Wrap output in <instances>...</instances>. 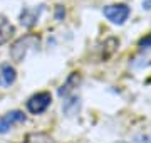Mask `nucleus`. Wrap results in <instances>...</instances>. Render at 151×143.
<instances>
[{"mask_svg":"<svg viewBox=\"0 0 151 143\" xmlns=\"http://www.w3.org/2000/svg\"><path fill=\"white\" fill-rule=\"evenodd\" d=\"M103 14L104 17L111 20L113 24H124L128 20V17H129V7L126 5V4H114V5H108L103 9Z\"/></svg>","mask_w":151,"mask_h":143,"instance_id":"1","label":"nucleus"},{"mask_svg":"<svg viewBox=\"0 0 151 143\" xmlns=\"http://www.w3.org/2000/svg\"><path fill=\"white\" fill-rule=\"evenodd\" d=\"M50 101H52V96L49 91H42V93H37L30 96L27 101V110L29 113H32V115H40L44 111L49 108L50 105Z\"/></svg>","mask_w":151,"mask_h":143,"instance_id":"2","label":"nucleus"},{"mask_svg":"<svg viewBox=\"0 0 151 143\" xmlns=\"http://www.w3.org/2000/svg\"><path fill=\"white\" fill-rule=\"evenodd\" d=\"M35 44H39V39L35 37V35H27V37L19 39L15 44L12 46V57H14L17 62L22 61L25 57V54H27L29 47H34Z\"/></svg>","mask_w":151,"mask_h":143,"instance_id":"3","label":"nucleus"},{"mask_svg":"<svg viewBox=\"0 0 151 143\" xmlns=\"http://www.w3.org/2000/svg\"><path fill=\"white\" fill-rule=\"evenodd\" d=\"M25 121V115L22 111L15 110V111H9L7 115H4L0 118V133H7L14 125L17 123H24Z\"/></svg>","mask_w":151,"mask_h":143,"instance_id":"4","label":"nucleus"},{"mask_svg":"<svg viewBox=\"0 0 151 143\" xmlns=\"http://www.w3.org/2000/svg\"><path fill=\"white\" fill-rule=\"evenodd\" d=\"M17 79V72L10 64H4L0 67V86L2 88H9L15 83Z\"/></svg>","mask_w":151,"mask_h":143,"instance_id":"5","label":"nucleus"},{"mask_svg":"<svg viewBox=\"0 0 151 143\" xmlns=\"http://www.w3.org/2000/svg\"><path fill=\"white\" fill-rule=\"evenodd\" d=\"M14 35V25L4 15H0V46L7 44Z\"/></svg>","mask_w":151,"mask_h":143,"instance_id":"6","label":"nucleus"},{"mask_svg":"<svg viewBox=\"0 0 151 143\" xmlns=\"http://www.w3.org/2000/svg\"><path fill=\"white\" fill-rule=\"evenodd\" d=\"M39 14H40V9H35V10H30V9H25V10L22 12L20 15V24L22 25H25V27H32V25H35V22H37L39 19Z\"/></svg>","mask_w":151,"mask_h":143,"instance_id":"7","label":"nucleus"},{"mask_svg":"<svg viewBox=\"0 0 151 143\" xmlns=\"http://www.w3.org/2000/svg\"><path fill=\"white\" fill-rule=\"evenodd\" d=\"M25 143H57V142L49 133L35 131V133H29L27 138H25Z\"/></svg>","mask_w":151,"mask_h":143,"instance_id":"8","label":"nucleus"},{"mask_svg":"<svg viewBox=\"0 0 151 143\" xmlns=\"http://www.w3.org/2000/svg\"><path fill=\"white\" fill-rule=\"evenodd\" d=\"M139 46L143 47V49H150V47H151V34H150V35H148L146 39H141Z\"/></svg>","mask_w":151,"mask_h":143,"instance_id":"9","label":"nucleus"},{"mask_svg":"<svg viewBox=\"0 0 151 143\" xmlns=\"http://www.w3.org/2000/svg\"><path fill=\"white\" fill-rule=\"evenodd\" d=\"M62 17H64V10H62V7H59V9H57V19H62Z\"/></svg>","mask_w":151,"mask_h":143,"instance_id":"10","label":"nucleus"}]
</instances>
